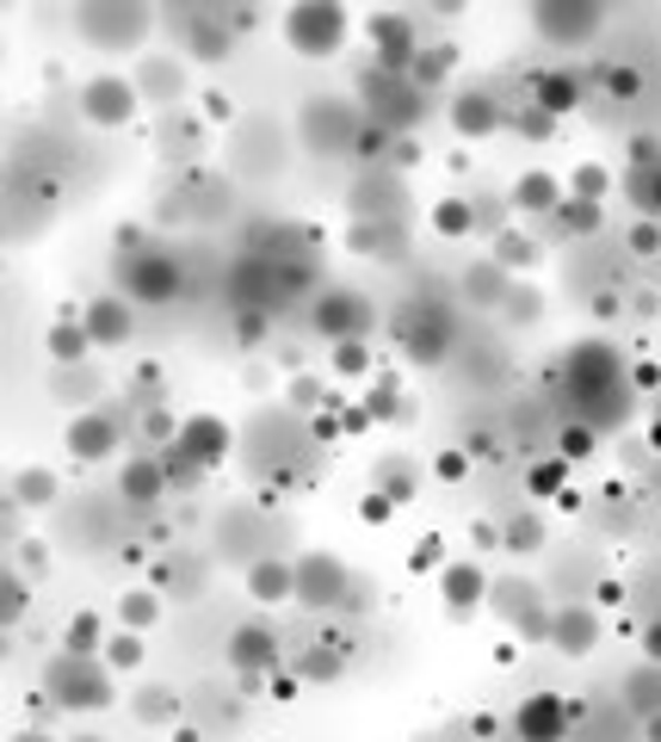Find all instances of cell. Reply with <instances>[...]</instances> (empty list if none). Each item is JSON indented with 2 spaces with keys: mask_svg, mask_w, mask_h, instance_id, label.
I'll use <instances>...</instances> for the list:
<instances>
[{
  "mask_svg": "<svg viewBox=\"0 0 661 742\" xmlns=\"http://www.w3.org/2000/svg\"><path fill=\"white\" fill-rule=\"evenodd\" d=\"M568 384H575V402L587 409V427H606L618 409V390H625V372H618V359L606 353V341H582V347H568L563 359Z\"/></svg>",
  "mask_w": 661,
  "mask_h": 742,
  "instance_id": "cell-1",
  "label": "cell"
},
{
  "mask_svg": "<svg viewBox=\"0 0 661 742\" xmlns=\"http://www.w3.org/2000/svg\"><path fill=\"white\" fill-rule=\"evenodd\" d=\"M118 279H124L130 303H174L180 284H186V272H180V260L167 248H155V241H142V236H124Z\"/></svg>",
  "mask_w": 661,
  "mask_h": 742,
  "instance_id": "cell-2",
  "label": "cell"
},
{
  "mask_svg": "<svg viewBox=\"0 0 661 742\" xmlns=\"http://www.w3.org/2000/svg\"><path fill=\"white\" fill-rule=\"evenodd\" d=\"M365 125H371L365 106L334 99V94H315L310 106H303V118H297V137H303V149H315V155H340V149H359Z\"/></svg>",
  "mask_w": 661,
  "mask_h": 742,
  "instance_id": "cell-3",
  "label": "cell"
},
{
  "mask_svg": "<svg viewBox=\"0 0 661 742\" xmlns=\"http://www.w3.org/2000/svg\"><path fill=\"white\" fill-rule=\"evenodd\" d=\"M44 693L63 711H106L118 699L111 693V668L99 656H56L44 668Z\"/></svg>",
  "mask_w": 661,
  "mask_h": 742,
  "instance_id": "cell-4",
  "label": "cell"
},
{
  "mask_svg": "<svg viewBox=\"0 0 661 742\" xmlns=\"http://www.w3.org/2000/svg\"><path fill=\"white\" fill-rule=\"evenodd\" d=\"M359 94H365V118L383 125L390 137H402V130H414L426 118V94L409 75H383V68H371V75L359 80Z\"/></svg>",
  "mask_w": 661,
  "mask_h": 742,
  "instance_id": "cell-5",
  "label": "cell"
},
{
  "mask_svg": "<svg viewBox=\"0 0 661 742\" xmlns=\"http://www.w3.org/2000/svg\"><path fill=\"white\" fill-rule=\"evenodd\" d=\"M452 341H457V322H452V310L433 303V298H414L409 310L395 316V347L409 353L414 365H440L445 353H452Z\"/></svg>",
  "mask_w": 661,
  "mask_h": 742,
  "instance_id": "cell-6",
  "label": "cell"
},
{
  "mask_svg": "<svg viewBox=\"0 0 661 742\" xmlns=\"http://www.w3.org/2000/svg\"><path fill=\"white\" fill-rule=\"evenodd\" d=\"M75 32L94 50H130L149 32V7H137V0H87V7H75Z\"/></svg>",
  "mask_w": 661,
  "mask_h": 742,
  "instance_id": "cell-7",
  "label": "cell"
},
{
  "mask_svg": "<svg viewBox=\"0 0 661 742\" xmlns=\"http://www.w3.org/2000/svg\"><path fill=\"white\" fill-rule=\"evenodd\" d=\"M340 37H347V13L334 0H303V7L284 13V44L297 56H334Z\"/></svg>",
  "mask_w": 661,
  "mask_h": 742,
  "instance_id": "cell-8",
  "label": "cell"
},
{
  "mask_svg": "<svg viewBox=\"0 0 661 742\" xmlns=\"http://www.w3.org/2000/svg\"><path fill=\"white\" fill-rule=\"evenodd\" d=\"M137 106H142V94H137V80H130V75H94L87 87H80V118L99 125V130L130 125Z\"/></svg>",
  "mask_w": 661,
  "mask_h": 742,
  "instance_id": "cell-9",
  "label": "cell"
},
{
  "mask_svg": "<svg viewBox=\"0 0 661 742\" xmlns=\"http://www.w3.org/2000/svg\"><path fill=\"white\" fill-rule=\"evenodd\" d=\"M310 322H315L322 341H334V347H340V341H365V329H371V303H365L359 291H347V284H334V291L315 298Z\"/></svg>",
  "mask_w": 661,
  "mask_h": 742,
  "instance_id": "cell-10",
  "label": "cell"
},
{
  "mask_svg": "<svg viewBox=\"0 0 661 742\" xmlns=\"http://www.w3.org/2000/svg\"><path fill=\"white\" fill-rule=\"evenodd\" d=\"M347 588H353V576H347L340 557H328V551L297 557V606H315V613H322V606H340Z\"/></svg>",
  "mask_w": 661,
  "mask_h": 742,
  "instance_id": "cell-11",
  "label": "cell"
},
{
  "mask_svg": "<svg viewBox=\"0 0 661 742\" xmlns=\"http://www.w3.org/2000/svg\"><path fill=\"white\" fill-rule=\"evenodd\" d=\"M371 50H378V68H383V75H409L414 56H421L414 19H409V13H378V19H371Z\"/></svg>",
  "mask_w": 661,
  "mask_h": 742,
  "instance_id": "cell-12",
  "label": "cell"
},
{
  "mask_svg": "<svg viewBox=\"0 0 661 742\" xmlns=\"http://www.w3.org/2000/svg\"><path fill=\"white\" fill-rule=\"evenodd\" d=\"M180 452H186L198 471H217L223 459H229V445H236V433H229V421L223 415H186L180 421Z\"/></svg>",
  "mask_w": 661,
  "mask_h": 742,
  "instance_id": "cell-13",
  "label": "cell"
},
{
  "mask_svg": "<svg viewBox=\"0 0 661 742\" xmlns=\"http://www.w3.org/2000/svg\"><path fill=\"white\" fill-rule=\"evenodd\" d=\"M568 718H575V711H568L556 693H525L520 706H513V736L520 742H563Z\"/></svg>",
  "mask_w": 661,
  "mask_h": 742,
  "instance_id": "cell-14",
  "label": "cell"
},
{
  "mask_svg": "<svg viewBox=\"0 0 661 742\" xmlns=\"http://www.w3.org/2000/svg\"><path fill=\"white\" fill-rule=\"evenodd\" d=\"M599 7H582V0H568V7H556V0H544V7H532V32L551 37V44H582V37L599 32Z\"/></svg>",
  "mask_w": 661,
  "mask_h": 742,
  "instance_id": "cell-15",
  "label": "cell"
},
{
  "mask_svg": "<svg viewBox=\"0 0 661 742\" xmlns=\"http://www.w3.org/2000/svg\"><path fill=\"white\" fill-rule=\"evenodd\" d=\"M279 663H284L279 632H267V625H236V637H229V668H236V675H279Z\"/></svg>",
  "mask_w": 661,
  "mask_h": 742,
  "instance_id": "cell-16",
  "label": "cell"
},
{
  "mask_svg": "<svg viewBox=\"0 0 661 742\" xmlns=\"http://www.w3.org/2000/svg\"><path fill=\"white\" fill-rule=\"evenodd\" d=\"M80 322H87V334H94V347H124L130 334H137V310H130L124 291H118V298H87Z\"/></svg>",
  "mask_w": 661,
  "mask_h": 742,
  "instance_id": "cell-17",
  "label": "cell"
},
{
  "mask_svg": "<svg viewBox=\"0 0 661 742\" xmlns=\"http://www.w3.org/2000/svg\"><path fill=\"white\" fill-rule=\"evenodd\" d=\"M507 125V106L495 99V87H464L452 99V130L457 137H488V130Z\"/></svg>",
  "mask_w": 661,
  "mask_h": 742,
  "instance_id": "cell-18",
  "label": "cell"
},
{
  "mask_svg": "<svg viewBox=\"0 0 661 742\" xmlns=\"http://www.w3.org/2000/svg\"><path fill=\"white\" fill-rule=\"evenodd\" d=\"M137 94L155 106L186 99V56H137Z\"/></svg>",
  "mask_w": 661,
  "mask_h": 742,
  "instance_id": "cell-19",
  "label": "cell"
},
{
  "mask_svg": "<svg viewBox=\"0 0 661 742\" xmlns=\"http://www.w3.org/2000/svg\"><path fill=\"white\" fill-rule=\"evenodd\" d=\"M440 601H445V613H476V606L488 601V576H483V563H445L440 569Z\"/></svg>",
  "mask_w": 661,
  "mask_h": 742,
  "instance_id": "cell-20",
  "label": "cell"
},
{
  "mask_svg": "<svg viewBox=\"0 0 661 742\" xmlns=\"http://www.w3.org/2000/svg\"><path fill=\"white\" fill-rule=\"evenodd\" d=\"M464 298L483 303V310H507V298H513V272L501 267V260H470L464 267Z\"/></svg>",
  "mask_w": 661,
  "mask_h": 742,
  "instance_id": "cell-21",
  "label": "cell"
},
{
  "mask_svg": "<svg viewBox=\"0 0 661 742\" xmlns=\"http://www.w3.org/2000/svg\"><path fill=\"white\" fill-rule=\"evenodd\" d=\"M248 594L253 601H297V563H284V557H253L248 563Z\"/></svg>",
  "mask_w": 661,
  "mask_h": 742,
  "instance_id": "cell-22",
  "label": "cell"
},
{
  "mask_svg": "<svg viewBox=\"0 0 661 742\" xmlns=\"http://www.w3.org/2000/svg\"><path fill=\"white\" fill-rule=\"evenodd\" d=\"M563 205H568V198H563V180L544 174V168H532V174L513 180V211H520V217H556Z\"/></svg>",
  "mask_w": 661,
  "mask_h": 742,
  "instance_id": "cell-23",
  "label": "cell"
},
{
  "mask_svg": "<svg viewBox=\"0 0 661 742\" xmlns=\"http://www.w3.org/2000/svg\"><path fill=\"white\" fill-rule=\"evenodd\" d=\"M68 452H75L80 464H99L118 452V427H111V415H75L68 421Z\"/></svg>",
  "mask_w": 661,
  "mask_h": 742,
  "instance_id": "cell-24",
  "label": "cell"
},
{
  "mask_svg": "<svg viewBox=\"0 0 661 742\" xmlns=\"http://www.w3.org/2000/svg\"><path fill=\"white\" fill-rule=\"evenodd\" d=\"M180 37L198 63H223L229 56V19H205V13H174Z\"/></svg>",
  "mask_w": 661,
  "mask_h": 742,
  "instance_id": "cell-25",
  "label": "cell"
},
{
  "mask_svg": "<svg viewBox=\"0 0 661 742\" xmlns=\"http://www.w3.org/2000/svg\"><path fill=\"white\" fill-rule=\"evenodd\" d=\"M118 490H124V502H137V507H155L161 495L174 490V476H167V464H161V459H149V452H142V459H130V464H124V476H118Z\"/></svg>",
  "mask_w": 661,
  "mask_h": 742,
  "instance_id": "cell-26",
  "label": "cell"
},
{
  "mask_svg": "<svg viewBox=\"0 0 661 742\" xmlns=\"http://www.w3.org/2000/svg\"><path fill=\"white\" fill-rule=\"evenodd\" d=\"M532 106H544L551 118L575 111L582 106V75H575V68H544V75H532Z\"/></svg>",
  "mask_w": 661,
  "mask_h": 742,
  "instance_id": "cell-27",
  "label": "cell"
},
{
  "mask_svg": "<svg viewBox=\"0 0 661 742\" xmlns=\"http://www.w3.org/2000/svg\"><path fill=\"white\" fill-rule=\"evenodd\" d=\"M551 644L563 656H587L599 644V619L582 613V606H563V613H551Z\"/></svg>",
  "mask_w": 661,
  "mask_h": 742,
  "instance_id": "cell-28",
  "label": "cell"
},
{
  "mask_svg": "<svg viewBox=\"0 0 661 742\" xmlns=\"http://www.w3.org/2000/svg\"><path fill=\"white\" fill-rule=\"evenodd\" d=\"M44 341H50V359H56V365H80L87 353H94V334H87V322H80V316H63Z\"/></svg>",
  "mask_w": 661,
  "mask_h": 742,
  "instance_id": "cell-29",
  "label": "cell"
},
{
  "mask_svg": "<svg viewBox=\"0 0 661 742\" xmlns=\"http://www.w3.org/2000/svg\"><path fill=\"white\" fill-rule=\"evenodd\" d=\"M63 656H106V625L99 613H75L63 625Z\"/></svg>",
  "mask_w": 661,
  "mask_h": 742,
  "instance_id": "cell-30",
  "label": "cell"
},
{
  "mask_svg": "<svg viewBox=\"0 0 661 742\" xmlns=\"http://www.w3.org/2000/svg\"><path fill=\"white\" fill-rule=\"evenodd\" d=\"M155 619H161L155 588H130V594H118V625H124V632H149Z\"/></svg>",
  "mask_w": 661,
  "mask_h": 742,
  "instance_id": "cell-31",
  "label": "cell"
},
{
  "mask_svg": "<svg viewBox=\"0 0 661 742\" xmlns=\"http://www.w3.org/2000/svg\"><path fill=\"white\" fill-rule=\"evenodd\" d=\"M291 675H297V680H334V675H340V644H334V637H315V644L297 656Z\"/></svg>",
  "mask_w": 661,
  "mask_h": 742,
  "instance_id": "cell-32",
  "label": "cell"
},
{
  "mask_svg": "<svg viewBox=\"0 0 661 742\" xmlns=\"http://www.w3.org/2000/svg\"><path fill=\"white\" fill-rule=\"evenodd\" d=\"M488 260H501L507 272H525V267H538V241L525 236V229H507V236H495Z\"/></svg>",
  "mask_w": 661,
  "mask_h": 742,
  "instance_id": "cell-33",
  "label": "cell"
},
{
  "mask_svg": "<svg viewBox=\"0 0 661 742\" xmlns=\"http://www.w3.org/2000/svg\"><path fill=\"white\" fill-rule=\"evenodd\" d=\"M433 229H440L445 241L476 236V205L470 198H440V205H433Z\"/></svg>",
  "mask_w": 661,
  "mask_h": 742,
  "instance_id": "cell-34",
  "label": "cell"
},
{
  "mask_svg": "<svg viewBox=\"0 0 661 742\" xmlns=\"http://www.w3.org/2000/svg\"><path fill=\"white\" fill-rule=\"evenodd\" d=\"M130 706H137L142 724H174V718H180V693H174V687H137Z\"/></svg>",
  "mask_w": 661,
  "mask_h": 742,
  "instance_id": "cell-35",
  "label": "cell"
},
{
  "mask_svg": "<svg viewBox=\"0 0 661 742\" xmlns=\"http://www.w3.org/2000/svg\"><path fill=\"white\" fill-rule=\"evenodd\" d=\"M56 490H63L56 471H19L13 476V502L19 507H50V502H56Z\"/></svg>",
  "mask_w": 661,
  "mask_h": 742,
  "instance_id": "cell-36",
  "label": "cell"
},
{
  "mask_svg": "<svg viewBox=\"0 0 661 742\" xmlns=\"http://www.w3.org/2000/svg\"><path fill=\"white\" fill-rule=\"evenodd\" d=\"M538 545H544V520H538V514H513V520L501 526V551H520V557H532Z\"/></svg>",
  "mask_w": 661,
  "mask_h": 742,
  "instance_id": "cell-37",
  "label": "cell"
},
{
  "mask_svg": "<svg viewBox=\"0 0 661 742\" xmlns=\"http://www.w3.org/2000/svg\"><path fill=\"white\" fill-rule=\"evenodd\" d=\"M99 663L111 668V675H130V668L142 663V632H111L106 637V656Z\"/></svg>",
  "mask_w": 661,
  "mask_h": 742,
  "instance_id": "cell-38",
  "label": "cell"
},
{
  "mask_svg": "<svg viewBox=\"0 0 661 742\" xmlns=\"http://www.w3.org/2000/svg\"><path fill=\"white\" fill-rule=\"evenodd\" d=\"M378 490L390 495L395 507H402V502H414V490H421V476H414L402 459H390V464H378Z\"/></svg>",
  "mask_w": 661,
  "mask_h": 742,
  "instance_id": "cell-39",
  "label": "cell"
},
{
  "mask_svg": "<svg viewBox=\"0 0 661 742\" xmlns=\"http://www.w3.org/2000/svg\"><path fill=\"white\" fill-rule=\"evenodd\" d=\"M445 75H452V50H445V44H433V50H426V44H421V56H414L409 80H414V87L426 94V87H433V80H445Z\"/></svg>",
  "mask_w": 661,
  "mask_h": 742,
  "instance_id": "cell-40",
  "label": "cell"
},
{
  "mask_svg": "<svg viewBox=\"0 0 661 742\" xmlns=\"http://www.w3.org/2000/svg\"><path fill=\"white\" fill-rule=\"evenodd\" d=\"M606 192H613V180H606V168H594V161H582L575 180H568V198H582V205H599Z\"/></svg>",
  "mask_w": 661,
  "mask_h": 742,
  "instance_id": "cell-41",
  "label": "cell"
},
{
  "mask_svg": "<svg viewBox=\"0 0 661 742\" xmlns=\"http://www.w3.org/2000/svg\"><path fill=\"white\" fill-rule=\"evenodd\" d=\"M563 483H568V459H538L525 471V490L532 495H563Z\"/></svg>",
  "mask_w": 661,
  "mask_h": 742,
  "instance_id": "cell-42",
  "label": "cell"
},
{
  "mask_svg": "<svg viewBox=\"0 0 661 742\" xmlns=\"http://www.w3.org/2000/svg\"><path fill=\"white\" fill-rule=\"evenodd\" d=\"M371 372V347L365 341H340L334 347V378H365Z\"/></svg>",
  "mask_w": 661,
  "mask_h": 742,
  "instance_id": "cell-43",
  "label": "cell"
},
{
  "mask_svg": "<svg viewBox=\"0 0 661 742\" xmlns=\"http://www.w3.org/2000/svg\"><path fill=\"white\" fill-rule=\"evenodd\" d=\"M284 402H291V409H322V402H328V390H322L315 378H303V372H297V378L284 384Z\"/></svg>",
  "mask_w": 661,
  "mask_h": 742,
  "instance_id": "cell-44",
  "label": "cell"
},
{
  "mask_svg": "<svg viewBox=\"0 0 661 742\" xmlns=\"http://www.w3.org/2000/svg\"><path fill=\"white\" fill-rule=\"evenodd\" d=\"M409 569H414V576H426V569H445V538H440V533L421 538V545L409 551Z\"/></svg>",
  "mask_w": 661,
  "mask_h": 742,
  "instance_id": "cell-45",
  "label": "cell"
},
{
  "mask_svg": "<svg viewBox=\"0 0 661 742\" xmlns=\"http://www.w3.org/2000/svg\"><path fill=\"white\" fill-rule=\"evenodd\" d=\"M513 125H520V137H551V130H556V118H551L544 106H532V99H525V106L513 111Z\"/></svg>",
  "mask_w": 661,
  "mask_h": 742,
  "instance_id": "cell-46",
  "label": "cell"
},
{
  "mask_svg": "<svg viewBox=\"0 0 661 742\" xmlns=\"http://www.w3.org/2000/svg\"><path fill=\"white\" fill-rule=\"evenodd\" d=\"M365 409H371V421H395V415H402V390H395V384H378V390L365 396Z\"/></svg>",
  "mask_w": 661,
  "mask_h": 742,
  "instance_id": "cell-47",
  "label": "cell"
},
{
  "mask_svg": "<svg viewBox=\"0 0 661 742\" xmlns=\"http://www.w3.org/2000/svg\"><path fill=\"white\" fill-rule=\"evenodd\" d=\"M594 452V427H563V445H556V459H587Z\"/></svg>",
  "mask_w": 661,
  "mask_h": 742,
  "instance_id": "cell-48",
  "label": "cell"
},
{
  "mask_svg": "<svg viewBox=\"0 0 661 742\" xmlns=\"http://www.w3.org/2000/svg\"><path fill=\"white\" fill-rule=\"evenodd\" d=\"M390 514H395V502H390V495H383V490H371V495H365V502H359V520H365V526H383V520H390Z\"/></svg>",
  "mask_w": 661,
  "mask_h": 742,
  "instance_id": "cell-49",
  "label": "cell"
},
{
  "mask_svg": "<svg viewBox=\"0 0 661 742\" xmlns=\"http://www.w3.org/2000/svg\"><path fill=\"white\" fill-rule=\"evenodd\" d=\"M630 687H637V706H643L649 718H655V711H661V675H655V668H649V675H637V680H630Z\"/></svg>",
  "mask_w": 661,
  "mask_h": 742,
  "instance_id": "cell-50",
  "label": "cell"
},
{
  "mask_svg": "<svg viewBox=\"0 0 661 742\" xmlns=\"http://www.w3.org/2000/svg\"><path fill=\"white\" fill-rule=\"evenodd\" d=\"M556 217H563L568 229H594V223H599V205H582V198H568V205L556 211Z\"/></svg>",
  "mask_w": 661,
  "mask_h": 742,
  "instance_id": "cell-51",
  "label": "cell"
},
{
  "mask_svg": "<svg viewBox=\"0 0 661 742\" xmlns=\"http://www.w3.org/2000/svg\"><path fill=\"white\" fill-rule=\"evenodd\" d=\"M507 316H513V322H532V316H538V291H520V284H513V298H507Z\"/></svg>",
  "mask_w": 661,
  "mask_h": 742,
  "instance_id": "cell-52",
  "label": "cell"
},
{
  "mask_svg": "<svg viewBox=\"0 0 661 742\" xmlns=\"http://www.w3.org/2000/svg\"><path fill=\"white\" fill-rule=\"evenodd\" d=\"M25 594H32V588H25V576H7V619H25Z\"/></svg>",
  "mask_w": 661,
  "mask_h": 742,
  "instance_id": "cell-53",
  "label": "cell"
},
{
  "mask_svg": "<svg viewBox=\"0 0 661 742\" xmlns=\"http://www.w3.org/2000/svg\"><path fill=\"white\" fill-rule=\"evenodd\" d=\"M433 471H440L445 483H457V476L470 471V452H440V459H433Z\"/></svg>",
  "mask_w": 661,
  "mask_h": 742,
  "instance_id": "cell-54",
  "label": "cell"
},
{
  "mask_svg": "<svg viewBox=\"0 0 661 742\" xmlns=\"http://www.w3.org/2000/svg\"><path fill=\"white\" fill-rule=\"evenodd\" d=\"M236 334H241V341H248V347H253V341H260V334H267V322H260V316H253V310H248V316L236 322Z\"/></svg>",
  "mask_w": 661,
  "mask_h": 742,
  "instance_id": "cell-55",
  "label": "cell"
},
{
  "mask_svg": "<svg viewBox=\"0 0 661 742\" xmlns=\"http://www.w3.org/2000/svg\"><path fill=\"white\" fill-rule=\"evenodd\" d=\"M630 241H637V254H655V241H661V236H655V229H649V223H643V229H637V236H630Z\"/></svg>",
  "mask_w": 661,
  "mask_h": 742,
  "instance_id": "cell-56",
  "label": "cell"
},
{
  "mask_svg": "<svg viewBox=\"0 0 661 742\" xmlns=\"http://www.w3.org/2000/svg\"><path fill=\"white\" fill-rule=\"evenodd\" d=\"M205 99H210L205 111H210V118H217V125H223V118H229V94H205Z\"/></svg>",
  "mask_w": 661,
  "mask_h": 742,
  "instance_id": "cell-57",
  "label": "cell"
},
{
  "mask_svg": "<svg viewBox=\"0 0 661 742\" xmlns=\"http://www.w3.org/2000/svg\"><path fill=\"white\" fill-rule=\"evenodd\" d=\"M649 663H661V625L649 632Z\"/></svg>",
  "mask_w": 661,
  "mask_h": 742,
  "instance_id": "cell-58",
  "label": "cell"
},
{
  "mask_svg": "<svg viewBox=\"0 0 661 742\" xmlns=\"http://www.w3.org/2000/svg\"><path fill=\"white\" fill-rule=\"evenodd\" d=\"M13 742H56V736H44V730H19Z\"/></svg>",
  "mask_w": 661,
  "mask_h": 742,
  "instance_id": "cell-59",
  "label": "cell"
},
{
  "mask_svg": "<svg viewBox=\"0 0 661 742\" xmlns=\"http://www.w3.org/2000/svg\"><path fill=\"white\" fill-rule=\"evenodd\" d=\"M643 730H649V742H661V711H655V718H649Z\"/></svg>",
  "mask_w": 661,
  "mask_h": 742,
  "instance_id": "cell-60",
  "label": "cell"
},
{
  "mask_svg": "<svg viewBox=\"0 0 661 742\" xmlns=\"http://www.w3.org/2000/svg\"><path fill=\"white\" fill-rule=\"evenodd\" d=\"M68 742H106V736H68Z\"/></svg>",
  "mask_w": 661,
  "mask_h": 742,
  "instance_id": "cell-61",
  "label": "cell"
}]
</instances>
